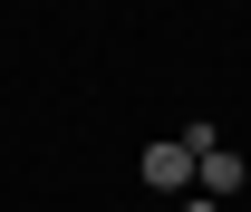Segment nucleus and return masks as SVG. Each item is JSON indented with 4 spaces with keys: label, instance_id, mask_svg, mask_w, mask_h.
Returning a JSON list of instances; mask_svg holds the SVG:
<instances>
[{
    "label": "nucleus",
    "instance_id": "f257e3e1",
    "mask_svg": "<svg viewBox=\"0 0 251 212\" xmlns=\"http://www.w3.org/2000/svg\"><path fill=\"white\" fill-rule=\"evenodd\" d=\"M135 174L155 183V193H174V183H193V145H184V135H174V145H145V154H135Z\"/></svg>",
    "mask_w": 251,
    "mask_h": 212
},
{
    "label": "nucleus",
    "instance_id": "f03ea898",
    "mask_svg": "<svg viewBox=\"0 0 251 212\" xmlns=\"http://www.w3.org/2000/svg\"><path fill=\"white\" fill-rule=\"evenodd\" d=\"M193 174H203V193L222 203V193H242V154H222V145H203V154H193Z\"/></svg>",
    "mask_w": 251,
    "mask_h": 212
},
{
    "label": "nucleus",
    "instance_id": "7ed1b4c3",
    "mask_svg": "<svg viewBox=\"0 0 251 212\" xmlns=\"http://www.w3.org/2000/svg\"><path fill=\"white\" fill-rule=\"evenodd\" d=\"M184 212H222V203H213V193H193V203H184Z\"/></svg>",
    "mask_w": 251,
    "mask_h": 212
}]
</instances>
